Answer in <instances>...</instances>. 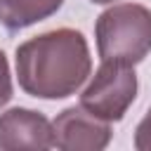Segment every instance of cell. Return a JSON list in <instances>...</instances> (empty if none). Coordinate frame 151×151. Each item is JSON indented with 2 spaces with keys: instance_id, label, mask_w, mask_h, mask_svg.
Listing matches in <instances>:
<instances>
[{
  "instance_id": "cell-3",
  "label": "cell",
  "mask_w": 151,
  "mask_h": 151,
  "mask_svg": "<svg viewBox=\"0 0 151 151\" xmlns=\"http://www.w3.org/2000/svg\"><path fill=\"white\" fill-rule=\"evenodd\" d=\"M137 87L139 83L134 66L120 61H101L80 94V106L106 123H118L134 104Z\"/></svg>"
},
{
  "instance_id": "cell-5",
  "label": "cell",
  "mask_w": 151,
  "mask_h": 151,
  "mask_svg": "<svg viewBox=\"0 0 151 151\" xmlns=\"http://www.w3.org/2000/svg\"><path fill=\"white\" fill-rule=\"evenodd\" d=\"M52 123L33 109L14 106L0 113V149L2 151H45L52 149Z\"/></svg>"
},
{
  "instance_id": "cell-6",
  "label": "cell",
  "mask_w": 151,
  "mask_h": 151,
  "mask_svg": "<svg viewBox=\"0 0 151 151\" xmlns=\"http://www.w3.org/2000/svg\"><path fill=\"white\" fill-rule=\"evenodd\" d=\"M61 5L64 0H0V24L7 31H21L50 19Z\"/></svg>"
},
{
  "instance_id": "cell-1",
  "label": "cell",
  "mask_w": 151,
  "mask_h": 151,
  "mask_svg": "<svg viewBox=\"0 0 151 151\" xmlns=\"http://www.w3.org/2000/svg\"><path fill=\"white\" fill-rule=\"evenodd\" d=\"M19 87L35 99H66L92 73L87 40L76 28H54L28 38L14 54Z\"/></svg>"
},
{
  "instance_id": "cell-9",
  "label": "cell",
  "mask_w": 151,
  "mask_h": 151,
  "mask_svg": "<svg viewBox=\"0 0 151 151\" xmlns=\"http://www.w3.org/2000/svg\"><path fill=\"white\" fill-rule=\"evenodd\" d=\"M94 5H109V2H116V0H92Z\"/></svg>"
},
{
  "instance_id": "cell-7",
  "label": "cell",
  "mask_w": 151,
  "mask_h": 151,
  "mask_svg": "<svg viewBox=\"0 0 151 151\" xmlns=\"http://www.w3.org/2000/svg\"><path fill=\"white\" fill-rule=\"evenodd\" d=\"M12 97H14V85H12L9 61H7V54L0 50V109H5Z\"/></svg>"
},
{
  "instance_id": "cell-8",
  "label": "cell",
  "mask_w": 151,
  "mask_h": 151,
  "mask_svg": "<svg viewBox=\"0 0 151 151\" xmlns=\"http://www.w3.org/2000/svg\"><path fill=\"white\" fill-rule=\"evenodd\" d=\"M132 146H134L137 151H151V109L144 113V118H142L139 125L134 127Z\"/></svg>"
},
{
  "instance_id": "cell-4",
  "label": "cell",
  "mask_w": 151,
  "mask_h": 151,
  "mask_svg": "<svg viewBox=\"0 0 151 151\" xmlns=\"http://www.w3.org/2000/svg\"><path fill=\"white\" fill-rule=\"evenodd\" d=\"M111 137V123L92 116L80 104L64 109L52 120V142L61 151H104Z\"/></svg>"
},
{
  "instance_id": "cell-2",
  "label": "cell",
  "mask_w": 151,
  "mask_h": 151,
  "mask_svg": "<svg viewBox=\"0 0 151 151\" xmlns=\"http://www.w3.org/2000/svg\"><path fill=\"white\" fill-rule=\"evenodd\" d=\"M94 38L101 61L134 66L151 52V9L139 2H116L97 17Z\"/></svg>"
}]
</instances>
